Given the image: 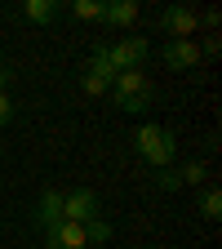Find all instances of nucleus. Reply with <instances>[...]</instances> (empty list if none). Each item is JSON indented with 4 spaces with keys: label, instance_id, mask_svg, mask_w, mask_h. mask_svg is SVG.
Wrapping results in <instances>:
<instances>
[{
    "label": "nucleus",
    "instance_id": "4468645a",
    "mask_svg": "<svg viewBox=\"0 0 222 249\" xmlns=\"http://www.w3.org/2000/svg\"><path fill=\"white\" fill-rule=\"evenodd\" d=\"M80 89L89 93V98H102V93H111V85H107V80H98L93 71H85V76H80Z\"/></svg>",
    "mask_w": 222,
    "mask_h": 249
},
{
    "label": "nucleus",
    "instance_id": "9d476101",
    "mask_svg": "<svg viewBox=\"0 0 222 249\" xmlns=\"http://www.w3.org/2000/svg\"><path fill=\"white\" fill-rule=\"evenodd\" d=\"M22 14L31 18V22H53L58 18V0H22Z\"/></svg>",
    "mask_w": 222,
    "mask_h": 249
},
{
    "label": "nucleus",
    "instance_id": "6ab92c4d",
    "mask_svg": "<svg viewBox=\"0 0 222 249\" xmlns=\"http://www.w3.org/2000/svg\"><path fill=\"white\" fill-rule=\"evenodd\" d=\"M9 80H14V67H5V62H0V89H9Z\"/></svg>",
    "mask_w": 222,
    "mask_h": 249
},
{
    "label": "nucleus",
    "instance_id": "f257e3e1",
    "mask_svg": "<svg viewBox=\"0 0 222 249\" xmlns=\"http://www.w3.org/2000/svg\"><path fill=\"white\" fill-rule=\"evenodd\" d=\"M134 147H138L142 160L155 165V169H169L173 156H178V138H173V129H160V124H142V129L134 134Z\"/></svg>",
    "mask_w": 222,
    "mask_h": 249
},
{
    "label": "nucleus",
    "instance_id": "423d86ee",
    "mask_svg": "<svg viewBox=\"0 0 222 249\" xmlns=\"http://www.w3.org/2000/svg\"><path fill=\"white\" fill-rule=\"evenodd\" d=\"M160 58H165V67L187 71V67H196V62H200V45H196V40H169V45L160 49Z\"/></svg>",
    "mask_w": 222,
    "mask_h": 249
},
{
    "label": "nucleus",
    "instance_id": "f03ea898",
    "mask_svg": "<svg viewBox=\"0 0 222 249\" xmlns=\"http://www.w3.org/2000/svg\"><path fill=\"white\" fill-rule=\"evenodd\" d=\"M147 53H151V45H147L142 36H124V40L107 45V62H111L116 76H120V71H138L142 62H147Z\"/></svg>",
    "mask_w": 222,
    "mask_h": 249
},
{
    "label": "nucleus",
    "instance_id": "7ed1b4c3",
    "mask_svg": "<svg viewBox=\"0 0 222 249\" xmlns=\"http://www.w3.org/2000/svg\"><path fill=\"white\" fill-rule=\"evenodd\" d=\"M62 218L85 227L89 218H98V196H93L89 187H71V192H62Z\"/></svg>",
    "mask_w": 222,
    "mask_h": 249
},
{
    "label": "nucleus",
    "instance_id": "9b49d317",
    "mask_svg": "<svg viewBox=\"0 0 222 249\" xmlns=\"http://www.w3.org/2000/svg\"><path fill=\"white\" fill-rule=\"evenodd\" d=\"M205 174H209V169H205V160H187V165L178 169V182H182V187H200V182H205Z\"/></svg>",
    "mask_w": 222,
    "mask_h": 249
},
{
    "label": "nucleus",
    "instance_id": "20e7f679",
    "mask_svg": "<svg viewBox=\"0 0 222 249\" xmlns=\"http://www.w3.org/2000/svg\"><path fill=\"white\" fill-rule=\"evenodd\" d=\"M160 27L169 31L173 40H191L196 27H200V18H196V9H187V5H169V9L160 14Z\"/></svg>",
    "mask_w": 222,
    "mask_h": 249
},
{
    "label": "nucleus",
    "instance_id": "dca6fc26",
    "mask_svg": "<svg viewBox=\"0 0 222 249\" xmlns=\"http://www.w3.org/2000/svg\"><path fill=\"white\" fill-rule=\"evenodd\" d=\"M151 103H155V93H138V98H124L120 107H124V111H129V116H138V111H147Z\"/></svg>",
    "mask_w": 222,
    "mask_h": 249
},
{
    "label": "nucleus",
    "instance_id": "39448f33",
    "mask_svg": "<svg viewBox=\"0 0 222 249\" xmlns=\"http://www.w3.org/2000/svg\"><path fill=\"white\" fill-rule=\"evenodd\" d=\"M45 249H89V240H85V227L80 223H53L49 231H45Z\"/></svg>",
    "mask_w": 222,
    "mask_h": 249
},
{
    "label": "nucleus",
    "instance_id": "f8f14e48",
    "mask_svg": "<svg viewBox=\"0 0 222 249\" xmlns=\"http://www.w3.org/2000/svg\"><path fill=\"white\" fill-rule=\"evenodd\" d=\"M200 213L209 218V223H218V218H222V196H218V187H209V192L200 196Z\"/></svg>",
    "mask_w": 222,
    "mask_h": 249
},
{
    "label": "nucleus",
    "instance_id": "0eeeda50",
    "mask_svg": "<svg viewBox=\"0 0 222 249\" xmlns=\"http://www.w3.org/2000/svg\"><path fill=\"white\" fill-rule=\"evenodd\" d=\"M36 223L49 231L53 223H62V192H58V187H45V192H40V205H36Z\"/></svg>",
    "mask_w": 222,
    "mask_h": 249
},
{
    "label": "nucleus",
    "instance_id": "ddd939ff",
    "mask_svg": "<svg viewBox=\"0 0 222 249\" xmlns=\"http://www.w3.org/2000/svg\"><path fill=\"white\" fill-rule=\"evenodd\" d=\"M85 240H93V245L111 240V223H102V218H89V223H85Z\"/></svg>",
    "mask_w": 222,
    "mask_h": 249
},
{
    "label": "nucleus",
    "instance_id": "1a4fd4ad",
    "mask_svg": "<svg viewBox=\"0 0 222 249\" xmlns=\"http://www.w3.org/2000/svg\"><path fill=\"white\" fill-rule=\"evenodd\" d=\"M134 18H138L134 0H107V5H102V22H111V27H129Z\"/></svg>",
    "mask_w": 222,
    "mask_h": 249
},
{
    "label": "nucleus",
    "instance_id": "f3484780",
    "mask_svg": "<svg viewBox=\"0 0 222 249\" xmlns=\"http://www.w3.org/2000/svg\"><path fill=\"white\" fill-rule=\"evenodd\" d=\"M155 182H160L165 192H178V187H182V182H178V169H173V165H169V169H155Z\"/></svg>",
    "mask_w": 222,
    "mask_h": 249
},
{
    "label": "nucleus",
    "instance_id": "6e6552de",
    "mask_svg": "<svg viewBox=\"0 0 222 249\" xmlns=\"http://www.w3.org/2000/svg\"><path fill=\"white\" fill-rule=\"evenodd\" d=\"M111 93H116V103H124V98H138V93H151V85L142 71H120L111 80Z\"/></svg>",
    "mask_w": 222,
    "mask_h": 249
},
{
    "label": "nucleus",
    "instance_id": "2eb2a0df",
    "mask_svg": "<svg viewBox=\"0 0 222 249\" xmlns=\"http://www.w3.org/2000/svg\"><path fill=\"white\" fill-rule=\"evenodd\" d=\"M71 14H76V18H85V22H89V18H102V0H76Z\"/></svg>",
    "mask_w": 222,
    "mask_h": 249
},
{
    "label": "nucleus",
    "instance_id": "a211bd4d",
    "mask_svg": "<svg viewBox=\"0 0 222 249\" xmlns=\"http://www.w3.org/2000/svg\"><path fill=\"white\" fill-rule=\"evenodd\" d=\"M14 116H18V107H14V98H9V93H5V89H0V124H9Z\"/></svg>",
    "mask_w": 222,
    "mask_h": 249
}]
</instances>
